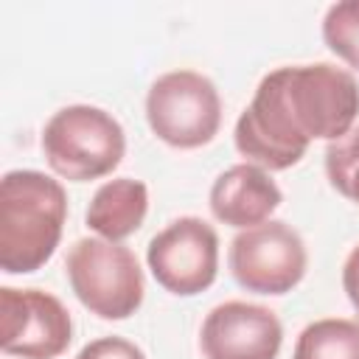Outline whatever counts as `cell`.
<instances>
[{
    "instance_id": "1",
    "label": "cell",
    "mask_w": 359,
    "mask_h": 359,
    "mask_svg": "<svg viewBox=\"0 0 359 359\" xmlns=\"http://www.w3.org/2000/svg\"><path fill=\"white\" fill-rule=\"evenodd\" d=\"M359 115V81L351 70L311 62L269 70L236 121L233 143L244 163L264 171L297 165L311 140H337Z\"/></svg>"
},
{
    "instance_id": "2",
    "label": "cell",
    "mask_w": 359,
    "mask_h": 359,
    "mask_svg": "<svg viewBox=\"0 0 359 359\" xmlns=\"http://www.w3.org/2000/svg\"><path fill=\"white\" fill-rule=\"evenodd\" d=\"M67 222V194L36 168H14L0 180V269L28 275L42 269Z\"/></svg>"
},
{
    "instance_id": "3",
    "label": "cell",
    "mask_w": 359,
    "mask_h": 359,
    "mask_svg": "<svg viewBox=\"0 0 359 359\" xmlns=\"http://www.w3.org/2000/svg\"><path fill=\"white\" fill-rule=\"evenodd\" d=\"M42 154L50 171L67 182H90L112 174L126 154V135L115 115L93 104L56 109L42 129Z\"/></svg>"
},
{
    "instance_id": "4",
    "label": "cell",
    "mask_w": 359,
    "mask_h": 359,
    "mask_svg": "<svg viewBox=\"0 0 359 359\" xmlns=\"http://www.w3.org/2000/svg\"><path fill=\"white\" fill-rule=\"evenodd\" d=\"M65 275L79 303L101 320H126L143 306L146 278L140 261L121 241L79 238L67 250Z\"/></svg>"
},
{
    "instance_id": "5",
    "label": "cell",
    "mask_w": 359,
    "mask_h": 359,
    "mask_svg": "<svg viewBox=\"0 0 359 359\" xmlns=\"http://www.w3.org/2000/svg\"><path fill=\"white\" fill-rule=\"evenodd\" d=\"M146 121L157 140L171 149L208 146L222 126V95L196 70H168L146 93Z\"/></svg>"
},
{
    "instance_id": "6",
    "label": "cell",
    "mask_w": 359,
    "mask_h": 359,
    "mask_svg": "<svg viewBox=\"0 0 359 359\" xmlns=\"http://www.w3.org/2000/svg\"><path fill=\"white\" fill-rule=\"evenodd\" d=\"M227 266L241 289L278 297L306 278L309 252L303 236L289 222L269 219L233 236Z\"/></svg>"
},
{
    "instance_id": "7",
    "label": "cell",
    "mask_w": 359,
    "mask_h": 359,
    "mask_svg": "<svg viewBox=\"0 0 359 359\" xmlns=\"http://www.w3.org/2000/svg\"><path fill=\"white\" fill-rule=\"evenodd\" d=\"M146 264L154 280L177 297H194L210 289L219 275L216 227L199 216H180L168 222L149 241Z\"/></svg>"
},
{
    "instance_id": "8",
    "label": "cell",
    "mask_w": 359,
    "mask_h": 359,
    "mask_svg": "<svg viewBox=\"0 0 359 359\" xmlns=\"http://www.w3.org/2000/svg\"><path fill=\"white\" fill-rule=\"evenodd\" d=\"M73 339L65 303L42 289H0V348L20 359H56Z\"/></svg>"
},
{
    "instance_id": "9",
    "label": "cell",
    "mask_w": 359,
    "mask_h": 359,
    "mask_svg": "<svg viewBox=\"0 0 359 359\" xmlns=\"http://www.w3.org/2000/svg\"><path fill=\"white\" fill-rule=\"evenodd\" d=\"M280 345L283 325L261 303L224 300L208 311L199 328L205 359H278Z\"/></svg>"
},
{
    "instance_id": "10",
    "label": "cell",
    "mask_w": 359,
    "mask_h": 359,
    "mask_svg": "<svg viewBox=\"0 0 359 359\" xmlns=\"http://www.w3.org/2000/svg\"><path fill=\"white\" fill-rule=\"evenodd\" d=\"M283 191L272 180L269 171L252 163H236L224 168L208 194V205L216 222L230 224L236 230H247L272 219L280 208Z\"/></svg>"
},
{
    "instance_id": "11",
    "label": "cell",
    "mask_w": 359,
    "mask_h": 359,
    "mask_svg": "<svg viewBox=\"0 0 359 359\" xmlns=\"http://www.w3.org/2000/svg\"><path fill=\"white\" fill-rule=\"evenodd\" d=\"M149 213V188L135 177H115L98 185L93 194L84 222L87 227L107 241H123L140 230Z\"/></svg>"
},
{
    "instance_id": "12",
    "label": "cell",
    "mask_w": 359,
    "mask_h": 359,
    "mask_svg": "<svg viewBox=\"0 0 359 359\" xmlns=\"http://www.w3.org/2000/svg\"><path fill=\"white\" fill-rule=\"evenodd\" d=\"M292 359H359V323L345 317L309 323L294 339Z\"/></svg>"
},
{
    "instance_id": "13",
    "label": "cell",
    "mask_w": 359,
    "mask_h": 359,
    "mask_svg": "<svg viewBox=\"0 0 359 359\" xmlns=\"http://www.w3.org/2000/svg\"><path fill=\"white\" fill-rule=\"evenodd\" d=\"M323 42L337 59L359 73V0H339L328 6L323 17Z\"/></svg>"
},
{
    "instance_id": "14",
    "label": "cell",
    "mask_w": 359,
    "mask_h": 359,
    "mask_svg": "<svg viewBox=\"0 0 359 359\" xmlns=\"http://www.w3.org/2000/svg\"><path fill=\"white\" fill-rule=\"evenodd\" d=\"M325 177L331 188L359 205V123L325 146Z\"/></svg>"
},
{
    "instance_id": "15",
    "label": "cell",
    "mask_w": 359,
    "mask_h": 359,
    "mask_svg": "<svg viewBox=\"0 0 359 359\" xmlns=\"http://www.w3.org/2000/svg\"><path fill=\"white\" fill-rule=\"evenodd\" d=\"M76 359H146V353L126 337H98L87 342Z\"/></svg>"
},
{
    "instance_id": "16",
    "label": "cell",
    "mask_w": 359,
    "mask_h": 359,
    "mask_svg": "<svg viewBox=\"0 0 359 359\" xmlns=\"http://www.w3.org/2000/svg\"><path fill=\"white\" fill-rule=\"evenodd\" d=\"M342 289H345L353 311L359 314V244L345 255V264H342Z\"/></svg>"
}]
</instances>
